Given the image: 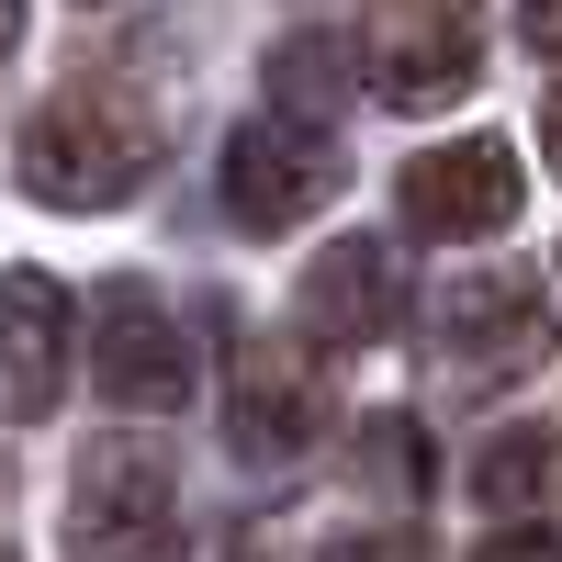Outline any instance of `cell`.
I'll return each instance as SVG.
<instances>
[{"label":"cell","instance_id":"obj_1","mask_svg":"<svg viewBox=\"0 0 562 562\" xmlns=\"http://www.w3.org/2000/svg\"><path fill=\"white\" fill-rule=\"evenodd\" d=\"M23 192L34 203H57V214H102L124 203L135 180L158 169V124L135 90H57L34 124H23Z\"/></svg>","mask_w":562,"mask_h":562},{"label":"cell","instance_id":"obj_2","mask_svg":"<svg viewBox=\"0 0 562 562\" xmlns=\"http://www.w3.org/2000/svg\"><path fill=\"white\" fill-rule=\"evenodd\" d=\"M68 562H180V473L147 439H90L68 473Z\"/></svg>","mask_w":562,"mask_h":562},{"label":"cell","instance_id":"obj_3","mask_svg":"<svg viewBox=\"0 0 562 562\" xmlns=\"http://www.w3.org/2000/svg\"><path fill=\"white\" fill-rule=\"evenodd\" d=\"M360 79L394 113H439L484 79V0H371Z\"/></svg>","mask_w":562,"mask_h":562},{"label":"cell","instance_id":"obj_4","mask_svg":"<svg viewBox=\"0 0 562 562\" xmlns=\"http://www.w3.org/2000/svg\"><path fill=\"white\" fill-rule=\"evenodd\" d=\"M338 180H349V158L326 147V124H304V113H248L225 135V158H214V192H225V214H237L248 237L304 225Z\"/></svg>","mask_w":562,"mask_h":562},{"label":"cell","instance_id":"obj_5","mask_svg":"<svg viewBox=\"0 0 562 562\" xmlns=\"http://www.w3.org/2000/svg\"><path fill=\"white\" fill-rule=\"evenodd\" d=\"M90 383L102 405H192V338H180V315L147 293V281H102L90 293Z\"/></svg>","mask_w":562,"mask_h":562},{"label":"cell","instance_id":"obj_6","mask_svg":"<svg viewBox=\"0 0 562 562\" xmlns=\"http://www.w3.org/2000/svg\"><path fill=\"white\" fill-rule=\"evenodd\" d=\"M518 192H529V169L506 158L495 135H450V147H428V158L394 169L405 237H495V225L518 214Z\"/></svg>","mask_w":562,"mask_h":562},{"label":"cell","instance_id":"obj_7","mask_svg":"<svg viewBox=\"0 0 562 562\" xmlns=\"http://www.w3.org/2000/svg\"><path fill=\"white\" fill-rule=\"evenodd\" d=\"M439 349H450V371H473V383H518V371H540V360H551L540 281H529V270H473V281H450Z\"/></svg>","mask_w":562,"mask_h":562},{"label":"cell","instance_id":"obj_8","mask_svg":"<svg viewBox=\"0 0 562 562\" xmlns=\"http://www.w3.org/2000/svg\"><path fill=\"white\" fill-rule=\"evenodd\" d=\"M405 315V259L383 237H338L304 270V338L315 349H383Z\"/></svg>","mask_w":562,"mask_h":562},{"label":"cell","instance_id":"obj_9","mask_svg":"<svg viewBox=\"0 0 562 562\" xmlns=\"http://www.w3.org/2000/svg\"><path fill=\"white\" fill-rule=\"evenodd\" d=\"M68 326H79L68 281H45V270L0 281V416H12V428H34V416L68 394Z\"/></svg>","mask_w":562,"mask_h":562},{"label":"cell","instance_id":"obj_10","mask_svg":"<svg viewBox=\"0 0 562 562\" xmlns=\"http://www.w3.org/2000/svg\"><path fill=\"white\" fill-rule=\"evenodd\" d=\"M237 450H259V461H281V450H304L315 439V405H304V360L293 349H248V371H237Z\"/></svg>","mask_w":562,"mask_h":562},{"label":"cell","instance_id":"obj_11","mask_svg":"<svg viewBox=\"0 0 562 562\" xmlns=\"http://www.w3.org/2000/svg\"><path fill=\"white\" fill-rule=\"evenodd\" d=\"M270 90H281V113H338L349 102V57H338V34H281V57H270Z\"/></svg>","mask_w":562,"mask_h":562},{"label":"cell","instance_id":"obj_12","mask_svg":"<svg viewBox=\"0 0 562 562\" xmlns=\"http://www.w3.org/2000/svg\"><path fill=\"white\" fill-rule=\"evenodd\" d=\"M540 473H551V439H529V428H506L484 461H473V484H484V506H529L540 495Z\"/></svg>","mask_w":562,"mask_h":562},{"label":"cell","instance_id":"obj_13","mask_svg":"<svg viewBox=\"0 0 562 562\" xmlns=\"http://www.w3.org/2000/svg\"><path fill=\"white\" fill-rule=\"evenodd\" d=\"M315 562H428V551H416V529H338Z\"/></svg>","mask_w":562,"mask_h":562},{"label":"cell","instance_id":"obj_14","mask_svg":"<svg viewBox=\"0 0 562 562\" xmlns=\"http://www.w3.org/2000/svg\"><path fill=\"white\" fill-rule=\"evenodd\" d=\"M473 562H562V540H551V529H495Z\"/></svg>","mask_w":562,"mask_h":562},{"label":"cell","instance_id":"obj_15","mask_svg":"<svg viewBox=\"0 0 562 562\" xmlns=\"http://www.w3.org/2000/svg\"><path fill=\"white\" fill-rule=\"evenodd\" d=\"M518 34L540 45V57H562V0H518Z\"/></svg>","mask_w":562,"mask_h":562},{"label":"cell","instance_id":"obj_16","mask_svg":"<svg viewBox=\"0 0 562 562\" xmlns=\"http://www.w3.org/2000/svg\"><path fill=\"white\" fill-rule=\"evenodd\" d=\"M12 45H23V0H0V57H12Z\"/></svg>","mask_w":562,"mask_h":562},{"label":"cell","instance_id":"obj_17","mask_svg":"<svg viewBox=\"0 0 562 562\" xmlns=\"http://www.w3.org/2000/svg\"><path fill=\"white\" fill-rule=\"evenodd\" d=\"M540 135H551V169H562V90H551V113H540Z\"/></svg>","mask_w":562,"mask_h":562},{"label":"cell","instance_id":"obj_18","mask_svg":"<svg viewBox=\"0 0 562 562\" xmlns=\"http://www.w3.org/2000/svg\"><path fill=\"white\" fill-rule=\"evenodd\" d=\"M248 562H270V551H248Z\"/></svg>","mask_w":562,"mask_h":562},{"label":"cell","instance_id":"obj_19","mask_svg":"<svg viewBox=\"0 0 562 562\" xmlns=\"http://www.w3.org/2000/svg\"><path fill=\"white\" fill-rule=\"evenodd\" d=\"M0 562H12V551H0Z\"/></svg>","mask_w":562,"mask_h":562}]
</instances>
